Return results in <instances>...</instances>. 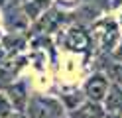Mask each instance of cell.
Wrapping results in <instances>:
<instances>
[{
  "instance_id": "cell-1",
  "label": "cell",
  "mask_w": 122,
  "mask_h": 118,
  "mask_svg": "<svg viewBox=\"0 0 122 118\" xmlns=\"http://www.w3.org/2000/svg\"><path fill=\"white\" fill-rule=\"evenodd\" d=\"M30 116L32 118H63V104L55 98L36 97L30 102Z\"/></svg>"
},
{
  "instance_id": "cell-2",
  "label": "cell",
  "mask_w": 122,
  "mask_h": 118,
  "mask_svg": "<svg viewBox=\"0 0 122 118\" xmlns=\"http://www.w3.org/2000/svg\"><path fill=\"white\" fill-rule=\"evenodd\" d=\"M110 89V83L106 75L102 73H95L89 77V81L85 83V97L89 100H95V102H102L106 98V92Z\"/></svg>"
},
{
  "instance_id": "cell-3",
  "label": "cell",
  "mask_w": 122,
  "mask_h": 118,
  "mask_svg": "<svg viewBox=\"0 0 122 118\" xmlns=\"http://www.w3.org/2000/svg\"><path fill=\"white\" fill-rule=\"evenodd\" d=\"M104 116H106V108L101 102H95V100L81 102L71 112V118H104Z\"/></svg>"
},
{
  "instance_id": "cell-4",
  "label": "cell",
  "mask_w": 122,
  "mask_h": 118,
  "mask_svg": "<svg viewBox=\"0 0 122 118\" xmlns=\"http://www.w3.org/2000/svg\"><path fill=\"white\" fill-rule=\"evenodd\" d=\"M97 37L101 41L102 49H112V45L116 43V37H118V31L114 22H102L97 26Z\"/></svg>"
},
{
  "instance_id": "cell-5",
  "label": "cell",
  "mask_w": 122,
  "mask_h": 118,
  "mask_svg": "<svg viewBox=\"0 0 122 118\" xmlns=\"http://www.w3.org/2000/svg\"><path fill=\"white\" fill-rule=\"evenodd\" d=\"M91 41V37L85 30H81V28H71L69 31H67V39H65V45L69 47V49L73 51H83L85 47L89 45Z\"/></svg>"
},
{
  "instance_id": "cell-6",
  "label": "cell",
  "mask_w": 122,
  "mask_h": 118,
  "mask_svg": "<svg viewBox=\"0 0 122 118\" xmlns=\"http://www.w3.org/2000/svg\"><path fill=\"white\" fill-rule=\"evenodd\" d=\"M8 98L12 102V106L18 110V112H22V110L26 108L28 104V94H26V87L22 85V83H16V85H12L10 89H8Z\"/></svg>"
},
{
  "instance_id": "cell-7",
  "label": "cell",
  "mask_w": 122,
  "mask_h": 118,
  "mask_svg": "<svg viewBox=\"0 0 122 118\" xmlns=\"http://www.w3.org/2000/svg\"><path fill=\"white\" fill-rule=\"evenodd\" d=\"M104 108L108 112H120L122 110V87L120 85H112L104 98Z\"/></svg>"
},
{
  "instance_id": "cell-8",
  "label": "cell",
  "mask_w": 122,
  "mask_h": 118,
  "mask_svg": "<svg viewBox=\"0 0 122 118\" xmlns=\"http://www.w3.org/2000/svg\"><path fill=\"white\" fill-rule=\"evenodd\" d=\"M49 6V0H30V2L24 6V12L28 14V18H40V16L45 12V8Z\"/></svg>"
},
{
  "instance_id": "cell-9",
  "label": "cell",
  "mask_w": 122,
  "mask_h": 118,
  "mask_svg": "<svg viewBox=\"0 0 122 118\" xmlns=\"http://www.w3.org/2000/svg\"><path fill=\"white\" fill-rule=\"evenodd\" d=\"M59 16H63V14H59V12H55V10H51L45 18L40 22V28H45V31H51L53 28H55V24L59 22V20H63V18H59Z\"/></svg>"
},
{
  "instance_id": "cell-10",
  "label": "cell",
  "mask_w": 122,
  "mask_h": 118,
  "mask_svg": "<svg viewBox=\"0 0 122 118\" xmlns=\"http://www.w3.org/2000/svg\"><path fill=\"white\" fill-rule=\"evenodd\" d=\"M12 102L8 98V94H0V118H8L12 114Z\"/></svg>"
},
{
  "instance_id": "cell-11",
  "label": "cell",
  "mask_w": 122,
  "mask_h": 118,
  "mask_svg": "<svg viewBox=\"0 0 122 118\" xmlns=\"http://www.w3.org/2000/svg\"><path fill=\"white\" fill-rule=\"evenodd\" d=\"M122 6V0H112V8H118Z\"/></svg>"
},
{
  "instance_id": "cell-12",
  "label": "cell",
  "mask_w": 122,
  "mask_h": 118,
  "mask_svg": "<svg viewBox=\"0 0 122 118\" xmlns=\"http://www.w3.org/2000/svg\"><path fill=\"white\" fill-rule=\"evenodd\" d=\"M16 118H24V116H22V114H18V116H16Z\"/></svg>"
}]
</instances>
